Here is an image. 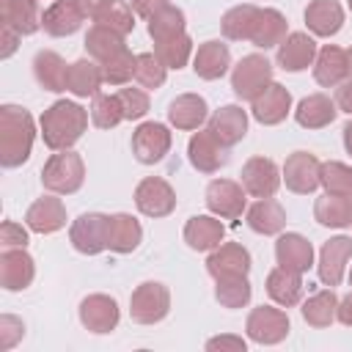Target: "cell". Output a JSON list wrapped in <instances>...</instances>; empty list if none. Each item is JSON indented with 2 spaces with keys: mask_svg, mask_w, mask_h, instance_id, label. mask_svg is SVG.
<instances>
[{
  "mask_svg": "<svg viewBox=\"0 0 352 352\" xmlns=\"http://www.w3.org/2000/svg\"><path fill=\"white\" fill-rule=\"evenodd\" d=\"M228 66H231L228 44H223L220 38L198 44V50L192 55V69L201 80H220L228 72Z\"/></svg>",
  "mask_w": 352,
  "mask_h": 352,
  "instance_id": "cell-23",
  "label": "cell"
},
{
  "mask_svg": "<svg viewBox=\"0 0 352 352\" xmlns=\"http://www.w3.org/2000/svg\"><path fill=\"white\" fill-rule=\"evenodd\" d=\"M209 118V104L198 94H179L168 104V121L176 129H201V124Z\"/></svg>",
  "mask_w": 352,
  "mask_h": 352,
  "instance_id": "cell-29",
  "label": "cell"
},
{
  "mask_svg": "<svg viewBox=\"0 0 352 352\" xmlns=\"http://www.w3.org/2000/svg\"><path fill=\"white\" fill-rule=\"evenodd\" d=\"M319 184L324 187V192H333V195H352V168H349L346 162L327 160V162H322Z\"/></svg>",
  "mask_w": 352,
  "mask_h": 352,
  "instance_id": "cell-44",
  "label": "cell"
},
{
  "mask_svg": "<svg viewBox=\"0 0 352 352\" xmlns=\"http://www.w3.org/2000/svg\"><path fill=\"white\" fill-rule=\"evenodd\" d=\"M336 319H338L341 324L352 327V292H349L344 300H338V314H336Z\"/></svg>",
  "mask_w": 352,
  "mask_h": 352,
  "instance_id": "cell-57",
  "label": "cell"
},
{
  "mask_svg": "<svg viewBox=\"0 0 352 352\" xmlns=\"http://www.w3.org/2000/svg\"><path fill=\"white\" fill-rule=\"evenodd\" d=\"M36 140V124L33 116L19 104H3L0 107V165L3 168H19L28 162Z\"/></svg>",
  "mask_w": 352,
  "mask_h": 352,
  "instance_id": "cell-2",
  "label": "cell"
},
{
  "mask_svg": "<svg viewBox=\"0 0 352 352\" xmlns=\"http://www.w3.org/2000/svg\"><path fill=\"white\" fill-rule=\"evenodd\" d=\"M36 264L25 248H3L0 253V286L6 292H22L33 283Z\"/></svg>",
  "mask_w": 352,
  "mask_h": 352,
  "instance_id": "cell-15",
  "label": "cell"
},
{
  "mask_svg": "<svg viewBox=\"0 0 352 352\" xmlns=\"http://www.w3.org/2000/svg\"><path fill=\"white\" fill-rule=\"evenodd\" d=\"M94 25H104L121 36H129L135 30V11L129 0H110V6L94 19Z\"/></svg>",
  "mask_w": 352,
  "mask_h": 352,
  "instance_id": "cell-45",
  "label": "cell"
},
{
  "mask_svg": "<svg viewBox=\"0 0 352 352\" xmlns=\"http://www.w3.org/2000/svg\"><path fill=\"white\" fill-rule=\"evenodd\" d=\"M344 148H346V154L352 157V121L344 126Z\"/></svg>",
  "mask_w": 352,
  "mask_h": 352,
  "instance_id": "cell-58",
  "label": "cell"
},
{
  "mask_svg": "<svg viewBox=\"0 0 352 352\" xmlns=\"http://www.w3.org/2000/svg\"><path fill=\"white\" fill-rule=\"evenodd\" d=\"M346 63H349V74H352V47L346 50Z\"/></svg>",
  "mask_w": 352,
  "mask_h": 352,
  "instance_id": "cell-59",
  "label": "cell"
},
{
  "mask_svg": "<svg viewBox=\"0 0 352 352\" xmlns=\"http://www.w3.org/2000/svg\"><path fill=\"white\" fill-rule=\"evenodd\" d=\"M242 187L253 198H272L280 187V170L270 157H250L242 165Z\"/></svg>",
  "mask_w": 352,
  "mask_h": 352,
  "instance_id": "cell-14",
  "label": "cell"
},
{
  "mask_svg": "<svg viewBox=\"0 0 352 352\" xmlns=\"http://www.w3.org/2000/svg\"><path fill=\"white\" fill-rule=\"evenodd\" d=\"M25 223L36 234H55V231H60L66 226V206H63L60 198H55V192L52 195H41L28 206Z\"/></svg>",
  "mask_w": 352,
  "mask_h": 352,
  "instance_id": "cell-20",
  "label": "cell"
},
{
  "mask_svg": "<svg viewBox=\"0 0 352 352\" xmlns=\"http://www.w3.org/2000/svg\"><path fill=\"white\" fill-rule=\"evenodd\" d=\"M0 245L3 248H28V231L19 223L6 220L0 226Z\"/></svg>",
  "mask_w": 352,
  "mask_h": 352,
  "instance_id": "cell-51",
  "label": "cell"
},
{
  "mask_svg": "<svg viewBox=\"0 0 352 352\" xmlns=\"http://www.w3.org/2000/svg\"><path fill=\"white\" fill-rule=\"evenodd\" d=\"M170 311V292L160 280L140 283L129 297V316L138 324H157Z\"/></svg>",
  "mask_w": 352,
  "mask_h": 352,
  "instance_id": "cell-5",
  "label": "cell"
},
{
  "mask_svg": "<svg viewBox=\"0 0 352 352\" xmlns=\"http://www.w3.org/2000/svg\"><path fill=\"white\" fill-rule=\"evenodd\" d=\"M82 182H85V162L72 148L55 151L41 168V184L55 195H72L82 187Z\"/></svg>",
  "mask_w": 352,
  "mask_h": 352,
  "instance_id": "cell-3",
  "label": "cell"
},
{
  "mask_svg": "<svg viewBox=\"0 0 352 352\" xmlns=\"http://www.w3.org/2000/svg\"><path fill=\"white\" fill-rule=\"evenodd\" d=\"M66 72H69V66L58 52H52V50H38L36 52L33 77L44 91H52V94L66 91Z\"/></svg>",
  "mask_w": 352,
  "mask_h": 352,
  "instance_id": "cell-34",
  "label": "cell"
},
{
  "mask_svg": "<svg viewBox=\"0 0 352 352\" xmlns=\"http://www.w3.org/2000/svg\"><path fill=\"white\" fill-rule=\"evenodd\" d=\"M314 217H316L319 226H327V228H346V226H352V195L324 192L314 204Z\"/></svg>",
  "mask_w": 352,
  "mask_h": 352,
  "instance_id": "cell-35",
  "label": "cell"
},
{
  "mask_svg": "<svg viewBox=\"0 0 352 352\" xmlns=\"http://www.w3.org/2000/svg\"><path fill=\"white\" fill-rule=\"evenodd\" d=\"M346 6H349V11H352V0H346Z\"/></svg>",
  "mask_w": 352,
  "mask_h": 352,
  "instance_id": "cell-61",
  "label": "cell"
},
{
  "mask_svg": "<svg viewBox=\"0 0 352 352\" xmlns=\"http://www.w3.org/2000/svg\"><path fill=\"white\" fill-rule=\"evenodd\" d=\"M19 33L14 30V28H8V25H0V41H3V50H0V58H11L14 52H16V47H19Z\"/></svg>",
  "mask_w": 352,
  "mask_h": 352,
  "instance_id": "cell-53",
  "label": "cell"
},
{
  "mask_svg": "<svg viewBox=\"0 0 352 352\" xmlns=\"http://www.w3.org/2000/svg\"><path fill=\"white\" fill-rule=\"evenodd\" d=\"M338 116L336 99H330L327 94H311L305 99H300L297 110H294V121L302 129H322L327 124H333Z\"/></svg>",
  "mask_w": 352,
  "mask_h": 352,
  "instance_id": "cell-32",
  "label": "cell"
},
{
  "mask_svg": "<svg viewBox=\"0 0 352 352\" xmlns=\"http://www.w3.org/2000/svg\"><path fill=\"white\" fill-rule=\"evenodd\" d=\"M116 96L121 102L124 121H138L148 113V94L143 88H121Z\"/></svg>",
  "mask_w": 352,
  "mask_h": 352,
  "instance_id": "cell-49",
  "label": "cell"
},
{
  "mask_svg": "<svg viewBox=\"0 0 352 352\" xmlns=\"http://www.w3.org/2000/svg\"><path fill=\"white\" fill-rule=\"evenodd\" d=\"M165 77H168V66L157 58V52H140L135 58V80L140 88L154 91L165 82Z\"/></svg>",
  "mask_w": 352,
  "mask_h": 352,
  "instance_id": "cell-46",
  "label": "cell"
},
{
  "mask_svg": "<svg viewBox=\"0 0 352 352\" xmlns=\"http://www.w3.org/2000/svg\"><path fill=\"white\" fill-rule=\"evenodd\" d=\"M292 330V322H289V314L283 308H275V305H258L248 314V322H245V333L250 341L256 344H280Z\"/></svg>",
  "mask_w": 352,
  "mask_h": 352,
  "instance_id": "cell-7",
  "label": "cell"
},
{
  "mask_svg": "<svg viewBox=\"0 0 352 352\" xmlns=\"http://www.w3.org/2000/svg\"><path fill=\"white\" fill-rule=\"evenodd\" d=\"M146 22H148V36L154 38V44L184 33V25H187L184 11L176 8V6H170V3H168L165 8H160V11H157L151 19H146Z\"/></svg>",
  "mask_w": 352,
  "mask_h": 352,
  "instance_id": "cell-42",
  "label": "cell"
},
{
  "mask_svg": "<svg viewBox=\"0 0 352 352\" xmlns=\"http://www.w3.org/2000/svg\"><path fill=\"white\" fill-rule=\"evenodd\" d=\"M124 38H126V36H121V33L104 28V25H91L88 33H85V52H88V58L104 63L107 58H113V55H118L121 50H126Z\"/></svg>",
  "mask_w": 352,
  "mask_h": 352,
  "instance_id": "cell-38",
  "label": "cell"
},
{
  "mask_svg": "<svg viewBox=\"0 0 352 352\" xmlns=\"http://www.w3.org/2000/svg\"><path fill=\"white\" fill-rule=\"evenodd\" d=\"M140 239H143V228L132 214H126V212L110 214V245H107V250L132 253L140 245Z\"/></svg>",
  "mask_w": 352,
  "mask_h": 352,
  "instance_id": "cell-37",
  "label": "cell"
},
{
  "mask_svg": "<svg viewBox=\"0 0 352 352\" xmlns=\"http://www.w3.org/2000/svg\"><path fill=\"white\" fill-rule=\"evenodd\" d=\"M0 19L19 36H33L41 28V11L36 0H0Z\"/></svg>",
  "mask_w": 352,
  "mask_h": 352,
  "instance_id": "cell-33",
  "label": "cell"
},
{
  "mask_svg": "<svg viewBox=\"0 0 352 352\" xmlns=\"http://www.w3.org/2000/svg\"><path fill=\"white\" fill-rule=\"evenodd\" d=\"M82 19L85 14L80 11V6L74 0H55L44 14H41V28L55 36V38H63V36H72L82 28Z\"/></svg>",
  "mask_w": 352,
  "mask_h": 352,
  "instance_id": "cell-26",
  "label": "cell"
},
{
  "mask_svg": "<svg viewBox=\"0 0 352 352\" xmlns=\"http://www.w3.org/2000/svg\"><path fill=\"white\" fill-rule=\"evenodd\" d=\"M204 201H206V209L223 220H239L242 212L248 209L245 187L234 179H212L206 184Z\"/></svg>",
  "mask_w": 352,
  "mask_h": 352,
  "instance_id": "cell-8",
  "label": "cell"
},
{
  "mask_svg": "<svg viewBox=\"0 0 352 352\" xmlns=\"http://www.w3.org/2000/svg\"><path fill=\"white\" fill-rule=\"evenodd\" d=\"M206 349L209 352H245L248 344L242 336H214L206 341Z\"/></svg>",
  "mask_w": 352,
  "mask_h": 352,
  "instance_id": "cell-52",
  "label": "cell"
},
{
  "mask_svg": "<svg viewBox=\"0 0 352 352\" xmlns=\"http://www.w3.org/2000/svg\"><path fill=\"white\" fill-rule=\"evenodd\" d=\"M302 319L311 324V327H330L336 322V314H338V297L336 292L327 286L316 294H311L305 302H302Z\"/></svg>",
  "mask_w": 352,
  "mask_h": 352,
  "instance_id": "cell-39",
  "label": "cell"
},
{
  "mask_svg": "<svg viewBox=\"0 0 352 352\" xmlns=\"http://www.w3.org/2000/svg\"><path fill=\"white\" fill-rule=\"evenodd\" d=\"M170 151V129L160 121H143L132 132V154L143 165L162 162L165 154Z\"/></svg>",
  "mask_w": 352,
  "mask_h": 352,
  "instance_id": "cell-10",
  "label": "cell"
},
{
  "mask_svg": "<svg viewBox=\"0 0 352 352\" xmlns=\"http://www.w3.org/2000/svg\"><path fill=\"white\" fill-rule=\"evenodd\" d=\"M256 14H258V6H253V3H242V6L228 8V11L223 14V19H220L223 36H226L228 41H250Z\"/></svg>",
  "mask_w": 352,
  "mask_h": 352,
  "instance_id": "cell-40",
  "label": "cell"
},
{
  "mask_svg": "<svg viewBox=\"0 0 352 352\" xmlns=\"http://www.w3.org/2000/svg\"><path fill=\"white\" fill-rule=\"evenodd\" d=\"M319 170H322V162L311 151H294V154L286 157L280 179L286 182V187L292 192L308 195L319 187Z\"/></svg>",
  "mask_w": 352,
  "mask_h": 352,
  "instance_id": "cell-11",
  "label": "cell"
},
{
  "mask_svg": "<svg viewBox=\"0 0 352 352\" xmlns=\"http://www.w3.org/2000/svg\"><path fill=\"white\" fill-rule=\"evenodd\" d=\"M69 242L82 256H96L110 245V214L85 212L69 228Z\"/></svg>",
  "mask_w": 352,
  "mask_h": 352,
  "instance_id": "cell-4",
  "label": "cell"
},
{
  "mask_svg": "<svg viewBox=\"0 0 352 352\" xmlns=\"http://www.w3.org/2000/svg\"><path fill=\"white\" fill-rule=\"evenodd\" d=\"M135 206L146 217H168L176 209V192L162 176H146L135 187Z\"/></svg>",
  "mask_w": 352,
  "mask_h": 352,
  "instance_id": "cell-9",
  "label": "cell"
},
{
  "mask_svg": "<svg viewBox=\"0 0 352 352\" xmlns=\"http://www.w3.org/2000/svg\"><path fill=\"white\" fill-rule=\"evenodd\" d=\"M352 256V236H333L322 245L319 250V264H316V272H319V280L324 286H338L341 278H344V267Z\"/></svg>",
  "mask_w": 352,
  "mask_h": 352,
  "instance_id": "cell-16",
  "label": "cell"
},
{
  "mask_svg": "<svg viewBox=\"0 0 352 352\" xmlns=\"http://www.w3.org/2000/svg\"><path fill=\"white\" fill-rule=\"evenodd\" d=\"M104 77H102V66L99 60L94 58H80L74 63H69V72H66V91L74 94L77 99H94L102 88Z\"/></svg>",
  "mask_w": 352,
  "mask_h": 352,
  "instance_id": "cell-24",
  "label": "cell"
},
{
  "mask_svg": "<svg viewBox=\"0 0 352 352\" xmlns=\"http://www.w3.org/2000/svg\"><path fill=\"white\" fill-rule=\"evenodd\" d=\"M270 82H272V63L267 60V55L250 52L231 69V88L239 99L253 102Z\"/></svg>",
  "mask_w": 352,
  "mask_h": 352,
  "instance_id": "cell-6",
  "label": "cell"
},
{
  "mask_svg": "<svg viewBox=\"0 0 352 352\" xmlns=\"http://www.w3.org/2000/svg\"><path fill=\"white\" fill-rule=\"evenodd\" d=\"M245 223H248L250 231L264 234V236H272V234H280L283 231L286 212H283V206L275 198H258L256 204H250L245 209Z\"/></svg>",
  "mask_w": 352,
  "mask_h": 352,
  "instance_id": "cell-31",
  "label": "cell"
},
{
  "mask_svg": "<svg viewBox=\"0 0 352 352\" xmlns=\"http://www.w3.org/2000/svg\"><path fill=\"white\" fill-rule=\"evenodd\" d=\"M88 113H91V121L99 129H113L124 121V110H121V102H118L116 94H96Z\"/></svg>",
  "mask_w": 352,
  "mask_h": 352,
  "instance_id": "cell-47",
  "label": "cell"
},
{
  "mask_svg": "<svg viewBox=\"0 0 352 352\" xmlns=\"http://www.w3.org/2000/svg\"><path fill=\"white\" fill-rule=\"evenodd\" d=\"M226 239V226L217 214H192L184 223V242L192 250H214Z\"/></svg>",
  "mask_w": 352,
  "mask_h": 352,
  "instance_id": "cell-25",
  "label": "cell"
},
{
  "mask_svg": "<svg viewBox=\"0 0 352 352\" xmlns=\"http://www.w3.org/2000/svg\"><path fill=\"white\" fill-rule=\"evenodd\" d=\"M316 41L314 36L308 33H289L280 44H278V52H275V60L283 72H302L308 66H314L316 60Z\"/></svg>",
  "mask_w": 352,
  "mask_h": 352,
  "instance_id": "cell-17",
  "label": "cell"
},
{
  "mask_svg": "<svg viewBox=\"0 0 352 352\" xmlns=\"http://www.w3.org/2000/svg\"><path fill=\"white\" fill-rule=\"evenodd\" d=\"M154 52H157V58L168 66V69H184L187 66V60H190V55H192V38L187 36V30L184 33H179V36H173V38H165V41H157L154 44Z\"/></svg>",
  "mask_w": 352,
  "mask_h": 352,
  "instance_id": "cell-43",
  "label": "cell"
},
{
  "mask_svg": "<svg viewBox=\"0 0 352 352\" xmlns=\"http://www.w3.org/2000/svg\"><path fill=\"white\" fill-rule=\"evenodd\" d=\"M118 319H121V311H118V302L110 294H88V297H82L80 322H82L85 330H91L96 336H104V333H113L118 327Z\"/></svg>",
  "mask_w": 352,
  "mask_h": 352,
  "instance_id": "cell-12",
  "label": "cell"
},
{
  "mask_svg": "<svg viewBox=\"0 0 352 352\" xmlns=\"http://www.w3.org/2000/svg\"><path fill=\"white\" fill-rule=\"evenodd\" d=\"M250 104H253L250 113H253V118H256L258 124L275 126V124H280V121L289 116V110H292V94L286 91V85L270 82Z\"/></svg>",
  "mask_w": 352,
  "mask_h": 352,
  "instance_id": "cell-18",
  "label": "cell"
},
{
  "mask_svg": "<svg viewBox=\"0 0 352 352\" xmlns=\"http://www.w3.org/2000/svg\"><path fill=\"white\" fill-rule=\"evenodd\" d=\"M190 165L201 173H217L228 162V146H223L209 129H198L187 143Z\"/></svg>",
  "mask_w": 352,
  "mask_h": 352,
  "instance_id": "cell-13",
  "label": "cell"
},
{
  "mask_svg": "<svg viewBox=\"0 0 352 352\" xmlns=\"http://www.w3.org/2000/svg\"><path fill=\"white\" fill-rule=\"evenodd\" d=\"M214 297L223 308H245L253 297V286L248 275H231V278H217L214 280Z\"/></svg>",
  "mask_w": 352,
  "mask_h": 352,
  "instance_id": "cell-41",
  "label": "cell"
},
{
  "mask_svg": "<svg viewBox=\"0 0 352 352\" xmlns=\"http://www.w3.org/2000/svg\"><path fill=\"white\" fill-rule=\"evenodd\" d=\"M267 294H270L280 308L297 305V302L302 300V278H300V272L275 267V270L267 275Z\"/></svg>",
  "mask_w": 352,
  "mask_h": 352,
  "instance_id": "cell-36",
  "label": "cell"
},
{
  "mask_svg": "<svg viewBox=\"0 0 352 352\" xmlns=\"http://www.w3.org/2000/svg\"><path fill=\"white\" fill-rule=\"evenodd\" d=\"M206 272L217 278H231V275H248L250 272V253L239 242H223L214 250H209L206 258Z\"/></svg>",
  "mask_w": 352,
  "mask_h": 352,
  "instance_id": "cell-19",
  "label": "cell"
},
{
  "mask_svg": "<svg viewBox=\"0 0 352 352\" xmlns=\"http://www.w3.org/2000/svg\"><path fill=\"white\" fill-rule=\"evenodd\" d=\"M170 0H129V6H132V11L138 14V16H143V19H151L160 8H165Z\"/></svg>",
  "mask_w": 352,
  "mask_h": 352,
  "instance_id": "cell-54",
  "label": "cell"
},
{
  "mask_svg": "<svg viewBox=\"0 0 352 352\" xmlns=\"http://www.w3.org/2000/svg\"><path fill=\"white\" fill-rule=\"evenodd\" d=\"M305 25L314 36L330 38L344 28V8L338 0H311L305 6Z\"/></svg>",
  "mask_w": 352,
  "mask_h": 352,
  "instance_id": "cell-27",
  "label": "cell"
},
{
  "mask_svg": "<svg viewBox=\"0 0 352 352\" xmlns=\"http://www.w3.org/2000/svg\"><path fill=\"white\" fill-rule=\"evenodd\" d=\"M349 286H352V270H349Z\"/></svg>",
  "mask_w": 352,
  "mask_h": 352,
  "instance_id": "cell-60",
  "label": "cell"
},
{
  "mask_svg": "<svg viewBox=\"0 0 352 352\" xmlns=\"http://www.w3.org/2000/svg\"><path fill=\"white\" fill-rule=\"evenodd\" d=\"M349 74V63H346V50L336 47V44H324L316 52L314 60V80L322 88H336L344 82V77Z\"/></svg>",
  "mask_w": 352,
  "mask_h": 352,
  "instance_id": "cell-28",
  "label": "cell"
},
{
  "mask_svg": "<svg viewBox=\"0 0 352 352\" xmlns=\"http://www.w3.org/2000/svg\"><path fill=\"white\" fill-rule=\"evenodd\" d=\"M135 58H138V55H132L129 50H121L118 55H113V58H107L104 63H99L104 82H107V85H126V82L135 77Z\"/></svg>",
  "mask_w": 352,
  "mask_h": 352,
  "instance_id": "cell-48",
  "label": "cell"
},
{
  "mask_svg": "<svg viewBox=\"0 0 352 352\" xmlns=\"http://www.w3.org/2000/svg\"><path fill=\"white\" fill-rule=\"evenodd\" d=\"M333 99H336L338 113H349V116H352V80L336 85V96H333Z\"/></svg>",
  "mask_w": 352,
  "mask_h": 352,
  "instance_id": "cell-55",
  "label": "cell"
},
{
  "mask_svg": "<svg viewBox=\"0 0 352 352\" xmlns=\"http://www.w3.org/2000/svg\"><path fill=\"white\" fill-rule=\"evenodd\" d=\"M286 36H289L286 16L278 8H258L256 22H253V33H250V44L258 47V50H272Z\"/></svg>",
  "mask_w": 352,
  "mask_h": 352,
  "instance_id": "cell-30",
  "label": "cell"
},
{
  "mask_svg": "<svg viewBox=\"0 0 352 352\" xmlns=\"http://www.w3.org/2000/svg\"><path fill=\"white\" fill-rule=\"evenodd\" d=\"M38 126H41V138H44V146L52 148V151H66L72 148L82 132L88 129V110L80 107L77 102H69V99H58L52 102L41 118H38Z\"/></svg>",
  "mask_w": 352,
  "mask_h": 352,
  "instance_id": "cell-1",
  "label": "cell"
},
{
  "mask_svg": "<svg viewBox=\"0 0 352 352\" xmlns=\"http://www.w3.org/2000/svg\"><path fill=\"white\" fill-rule=\"evenodd\" d=\"M77 6H80V11L88 16V19H96L107 6H110V0H74Z\"/></svg>",
  "mask_w": 352,
  "mask_h": 352,
  "instance_id": "cell-56",
  "label": "cell"
},
{
  "mask_svg": "<svg viewBox=\"0 0 352 352\" xmlns=\"http://www.w3.org/2000/svg\"><path fill=\"white\" fill-rule=\"evenodd\" d=\"M223 146H236L245 135H248V113L239 104H223L220 110H214L209 116V126H206Z\"/></svg>",
  "mask_w": 352,
  "mask_h": 352,
  "instance_id": "cell-22",
  "label": "cell"
},
{
  "mask_svg": "<svg viewBox=\"0 0 352 352\" xmlns=\"http://www.w3.org/2000/svg\"><path fill=\"white\" fill-rule=\"evenodd\" d=\"M275 261H278V267L302 275L314 267V245L302 234H294V231L280 234L275 242Z\"/></svg>",
  "mask_w": 352,
  "mask_h": 352,
  "instance_id": "cell-21",
  "label": "cell"
},
{
  "mask_svg": "<svg viewBox=\"0 0 352 352\" xmlns=\"http://www.w3.org/2000/svg\"><path fill=\"white\" fill-rule=\"evenodd\" d=\"M22 336H25L22 319H16V316H11V314H3V316H0V352L16 346V344L22 341Z\"/></svg>",
  "mask_w": 352,
  "mask_h": 352,
  "instance_id": "cell-50",
  "label": "cell"
}]
</instances>
